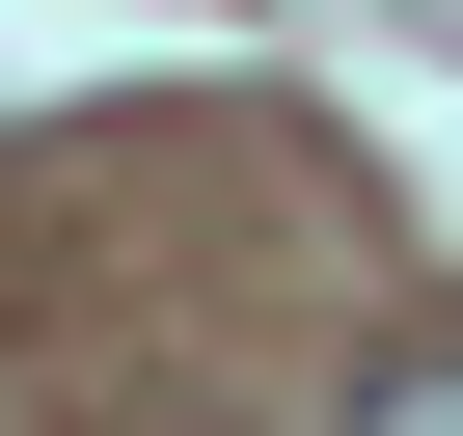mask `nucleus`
<instances>
[{
    "mask_svg": "<svg viewBox=\"0 0 463 436\" xmlns=\"http://www.w3.org/2000/svg\"><path fill=\"white\" fill-rule=\"evenodd\" d=\"M354 436H463V355H382V382H354Z\"/></svg>",
    "mask_w": 463,
    "mask_h": 436,
    "instance_id": "f257e3e1",
    "label": "nucleus"
}]
</instances>
